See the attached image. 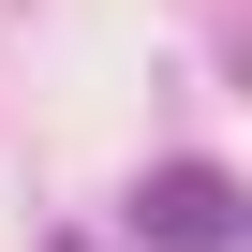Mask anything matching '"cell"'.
<instances>
[{"mask_svg":"<svg viewBox=\"0 0 252 252\" xmlns=\"http://www.w3.org/2000/svg\"><path fill=\"white\" fill-rule=\"evenodd\" d=\"M237 222H252V193H237L222 163H149V178H134V237H149V252H222Z\"/></svg>","mask_w":252,"mask_h":252,"instance_id":"cell-1","label":"cell"},{"mask_svg":"<svg viewBox=\"0 0 252 252\" xmlns=\"http://www.w3.org/2000/svg\"><path fill=\"white\" fill-rule=\"evenodd\" d=\"M45 252H89V237H45Z\"/></svg>","mask_w":252,"mask_h":252,"instance_id":"cell-2","label":"cell"},{"mask_svg":"<svg viewBox=\"0 0 252 252\" xmlns=\"http://www.w3.org/2000/svg\"><path fill=\"white\" fill-rule=\"evenodd\" d=\"M237 237H252V222H237Z\"/></svg>","mask_w":252,"mask_h":252,"instance_id":"cell-3","label":"cell"}]
</instances>
